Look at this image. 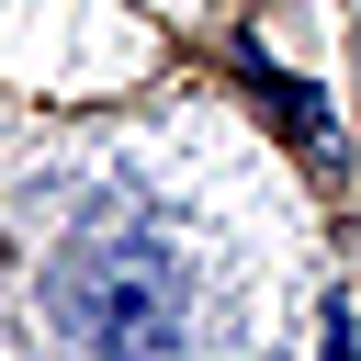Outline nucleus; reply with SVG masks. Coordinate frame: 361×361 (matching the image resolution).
Listing matches in <instances>:
<instances>
[{"instance_id": "nucleus-1", "label": "nucleus", "mask_w": 361, "mask_h": 361, "mask_svg": "<svg viewBox=\"0 0 361 361\" xmlns=\"http://www.w3.org/2000/svg\"><path fill=\"white\" fill-rule=\"evenodd\" d=\"M34 327L56 361H214L237 282L214 237L169 203V180H45V226L23 259Z\"/></svg>"}]
</instances>
